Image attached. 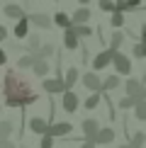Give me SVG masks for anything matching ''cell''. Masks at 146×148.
<instances>
[{"mask_svg":"<svg viewBox=\"0 0 146 148\" xmlns=\"http://www.w3.org/2000/svg\"><path fill=\"white\" fill-rule=\"evenodd\" d=\"M32 85L24 80L20 73H10L5 75V102L10 107H27V104L36 102V95H32Z\"/></svg>","mask_w":146,"mask_h":148,"instance_id":"cell-1","label":"cell"},{"mask_svg":"<svg viewBox=\"0 0 146 148\" xmlns=\"http://www.w3.org/2000/svg\"><path fill=\"white\" fill-rule=\"evenodd\" d=\"M110 63L114 66V71H117V75H132V58L127 56V53H122L119 49L114 51V56Z\"/></svg>","mask_w":146,"mask_h":148,"instance_id":"cell-2","label":"cell"},{"mask_svg":"<svg viewBox=\"0 0 146 148\" xmlns=\"http://www.w3.org/2000/svg\"><path fill=\"white\" fill-rule=\"evenodd\" d=\"M71 121H56V124H51L49 121V126H46V131L49 136H54V138H61V136H71Z\"/></svg>","mask_w":146,"mask_h":148,"instance_id":"cell-3","label":"cell"},{"mask_svg":"<svg viewBox=\"0 0 146 148\" xmlns=\"http://www.w3.org/2000/svg\"><path fill=\"white\" fill-rule=\"evenodd\" d=\"M114 51H117V49H105V51H100L97 53V56L93 58V71H105L107 66H110V61H112V56H114Z\"/></svg>","mask_w":146,"mask_h":148,"instance_id":"cell-4","label":"cell"},{"mask_svg":"<svg viewBox=\"0 0 146 148\" xmlns=\"http://www.w3.org/2000/svg\"><path fill=\"white\" fill-rule=\"evenodd\" d=\"M61 107H63V112H78V95L73 90H63V95H61Z\"/></svg>","mask_w":146,"mask_h":148,"instance_id":"cell-5","label":"cell"},{"mask_svg":"<svg viewBox=\"0 0 146 148\" xmlns=\"http://www.w3.org/2000/svg\"><path fill=\"white\" fill-rule=\"evenodd\" d=\"M27 20H29V24H34L36 29H49L51 27V17L44 15V12H27Z\"/></svg>","mask_w":146,"mask_h":148,"instance_id":"cell-6","label":"cell"},{"mask_svg":"<svg viewBox=\"0 0 146 148\" xmlns=\"http://www.w3.org/2000/svg\"><path fill=\"white\" fill-rule=\"evenodd\" d=\"M81 83H83V88L85 90H90V92H100V75H97L95 71H90V73H85V75L81 78Z\"/></svg>","mask_w":146,"mask_h":148,"instance_id":"cell-7","label":"cell"},{"mask_svg":"<svg viewBox=\"0 0 146 148\" xmlns=\"http://www.w3.org/2000/svg\"><path fill=\"white\" fill-rule=\"evenodd\" d=\"M114 136H117V134H114V129H97V134L93 136V143L95 146H105V143H112L114 141Z\"/></svg>","mask_w":146,"mask_h":148,"instance_id":"cell-8","label":"cell"},{"mask_svg":"<svg viewBox=\"0 0 146 148\" xmlns=\"http://www.w3.org/2000/svg\"><path fill=\"white\" fill-rule=\"evenodd\" d=\"M12 34H15V39H27V34H29V20H27V15H22L20 20H17Z\"/></svg>","mask_w":146,"mask_h":148,"instance_id":"cell-9","label":"cell"},{"mask_svg":"<svg viewBox=\"0 0 146 148\" xmlns=\"http://www.w3.org/2000/svg\"><path fill=\"white\" fill-rule=\"evenodd\" d=\"M44 90L49 95H59V92H63V80L61 78H46L44 75Z\"/></svg>","mask_w":146,"mask_h":148,"instance_id":"cell-10","label":"cell"},{"mask_svg":"<svg viewBox=\"0 0 146 148\" xmlns=\"http://www.w3.org/2000/svg\"><path fill=\"white\" fill-rule=\"evenodd\" d=\"M63 46L68 49V51H76V49L81 46V39L73 34V29H71V27H63Z\"/></svg>","mask_w":146,"mask_h":148,"instance_id":"cell-11","label":"cell"},{"mask_svg":"<svg viewBox=\"0 0 146 148\" xmlns=\"http://www.w3.org/2000/svg\"><path fill=\"white\" fill-rule=\"evenodd\" d=\"M83 138L85 141H93V136L97 134V129H100V124H97V119H83Z\"/></svg>","mask_w":146,"mask_h":148,"instance_id":"cell-12","label":"cell"},{"mask_svg":"<svg viewBox=\"0 0 146 148\" xmlns=\"http://www.w3.org/2000/svg\"><path fill=\"white\" fill-rule=\"evenodd\" d=\"M71 22H73V24L90 22V8H88V5H81L78 10H73V15H71Z\"/></svg>","mask_w":146,"mask_h":148,"instance_id":"cell-13","label":"cell"},{"mask_svg":"<svg viewBox=\"0 0 146 148\" xmlns=\"http://www.w3.org/2000/svg\"><path fill=\"white\" fill-rule=\"evenodd\" d=\"M29 68L34 71V75L44 78L46 73H49V58H34V61H32V66H29Z\"/></svg>","mask_w":146,"mask_h":148,"instance_id":"cell-14","label":"cell"},{"mask_svg":"<svg viewBox=\"0 0 146 148\" xmlns=\"http://www.w3.org/2000/svg\"><path fill=\"white\" fill-rule=\"evenodd\" d=\"M78 78H81V75H78V68L71 66V68L66 71V75L61 78V80H63V90H73V85L78 83Z\"/></svg>","mask_w":146,"mask_h":148,"instance_id":"cell-15","label":"cell"},{"mask_svg":"<svg viewBox=\"0 0 146 148\" xmlns=\"http://www.w3.org/2000/svg\"><path fill=\"white\" fill-rule=\"evenodd\" d=\"M3 12H5V17H8V20H20L22 15H27L20 5H15V3H8V5L3 8Z\"/></svg>","mask_w":146,"mask_h":148,"instance_id":"cell-16","label":"cell"},{"mask_svg":"<svg viewBox=\"0 0 146 148\" xmlns=\"http://www.w3.org/2000/svg\"><path fill=\"white\" fill-rule=\"evenodd\" d=\"M122 88H124L127 95H136L139 90H144V85H141V80H136V78H129V75H127V80H124V85H122Z\"/></svg>","mask_w":146,"mask_h":148,"instance_id":"cell-17","label":"cell"},{"mask_svg":"<svg viewBox=\"0 0 146 148\" xmlns=\"http://www.w3.org/2000/svg\"><path fill=\"white\" fill-rule=\"evenodd\" d=\"M68 27L73 29V34H76V36H78V39H88V36H90V34H93V29H90V27H88V22H83V24H73V22H71V24H68Z\"/></svg>","mask_w":146,"mask_h":148,"instance_id":"cell-18","label":"cell"},{"mask_svg":"<svg viewBox=\"0 0 146 148\" xmlns=\"http://www.w3.org/2000/svg\"><path fill=\"white\" fill-rule=\"evenodd\" d=\"M29 131H34V134H44L46 131V126H49V121L46 119H41V116H34V119H29Z\"/></svg>","mask_w":146,"mask_h":148,"instance_id":"cell-19","label":"cell"},{"mask_svg":"<svg viewBox=\"0 0 146 148\" xmlns=\"http://www.w3.org/2000/svg\"><path fill=\"white\" fill-rule=\"evenodd\" d=\"M54 51H56V46H54V44H39V49L32 51V56L34 58H49V56H54Z\"/></svg>","mask_w":146,"mask_h":148,"instance_id":"cell-20","label":"cell"},{"mask_svg":"<svg viewBox=\"0 0 146 148\" xmlns=\"http://www.w3.org/2000/svg\"><path fill=\"white\" fill-rule=\"evenodd\" d=\"M119 85H122V80H119V75H117V73H114V75H107L105 80H102V83H100V92L102 90H114V88H119Z\"/></svg>","mask_w":146,"mask_h":148,"instance_id":"cell-21","label":"cell"},{"mask_svg":"<svg viewBox=\"0 0 146 148\" xmlns=\"http://www.w3.org/2000/svg\"><path fill=\"white\" fill-rule=\"evenodd\" d=\"M124 12H119V10H112V15H110V24H112V29H119V27H124Z\"/></svg>","mask_w":146,"mask_h":148,"instance_id":"cell-22","label":"cell"},{"mask_svg":"<svg viewBox=\"0 0 146 148\" xmlns=\"http://www.w3.org/2000/svg\"><path fill=\"white\" fill-rule=\"evenodd\" d=\"M100 100H102V92H90L83 104H85V109H95L97 104H100Z\"/></svg>","mask_w":146,"mask_h":148,"instance_id":"cell-23","label":"cell"},{"mask_svg":"<svg viewBox=\"0 0 146 148\" xmlns=\"http://www.w3.org/2000/svg\"><path fill=\"white\" fill-rule=\"evenodd\" d=\"M51 24H56V27L63 29V27H68V24H71V17L66 15V12H56V17L51 20Z\"/></svg>","mask_w":146,"mask_h":148,"instance_id":"cell-24","label":"cell"},{"mask_svg":"<svg viewBox=\"0 0 146 148\" xmlns=\"http://www.w3.org/2000/svg\"><path fill=\"white\" fill-rule=\"evenodd\" d=\"M29 39H27V51H36V49H39V44H41V39H39V34H27Z\"/></svg>","mask_w":146,"mask_h":148,"instance_id":"cell-25","label":"cell"},{"mask_svg":"<svg viewBox=\"0 0 146 148\" xmlns=\"http://www.w3.org/2000/svg\"><path fill=\"white\" fill-rule=\"evenodd\" d=\"M134 104H136V97H134V95H124V97L119 100L117 107H119V109H132Z\"/></svg>","mask_w":146,"mask_h":148,"instance_id":"cell-26","label":"cell"},{"mask_svg":"<svg viewBox=\"0 0 146 148\" xmlns=\"http://www.w3.org/2000/svg\"><path fill=\"white\" fill-rule=\"evenodd\" d=\"M134 116H136L139 121L146 119V102H136L134 104Z\"/></svg>","mask_w":146,"mask_h":148,"instance_id":"cell-27","label":"cell"},{"mask_svg":"<svg viewBox=\"0 0 146 148\" xmlns=\"http://www.w3.org/2000/svg\"><path fill=\"white\" fill-rule=\"evenodd\" d=\"M32 61H34V56H32V53H24V56L17 61V68H20V71H27L29 66H32Z\"/></svg>","mask_w":146,"mask_h":148,"instance_id":"cell-28","label":"cell"},{"mask_svg":"<svg viewBox=\"0 0 146 148\" xmlns=\"http://www.w3.org/2000/svg\"><path fill=\"white\" fill-rule=\"evenodd\" d=\"M12 121H0V138H10V134H12Z\"/></svg>","mask_w":146,"mask_h":148,"instance_id":"cell-29","label":"cell"},{"mask_svg":"<svg viewBox=\"0 0 146 148\" xmlns=\"http://www.w3.org/2000/svg\"><path fill=\"white\" fill-rule=\"evenodd\" d=\"M122 41H124V32H112V39H110V46L112 49H119Z\"/></svg>","mask_w":146,"mask_h":148,"instance_id":"cell-30","label":"cell"},{"mask_svg":"<svg viewBox=\"0 0 146 148\" xmlns=\"http://www.w3.org/2000/svg\"><path fill=\"white\" fill-rule=\"evenodd\" d=\"M129 143H132L134 148H136V146H144V143H146V134H144V131H136V134L129 138Z\"/></svg>","mask_w":146,"mask_h":148,"instance_id":"cell-31","label":"cell"},{"mask_svg":"<svg viewBox=\"0 0 146 148\" xmlns=\"http://www.w3.org/2000/svg\"><path fill=\"white\" fill-rule=\"evenodd\" d=\"M132 56H134V58H144V56H146V46L141 44V41H136V44H134V49H132Z\"/></svg>","mask_w":146,"mask_h":148,"instance_id":"cell-32","label":"cell"},{"mask_svg":"<svg viewBox=\"0 0 146 148\" xmlns=\"http://www.w3.org/2000/svg\"><path fill=\"white\" fill-rule=\"evenodd\" d=\"M39 148H54V136L41 134V146H39Z\"/></svg>","mask_w":146,"mask_h":148,"instance_id":"cell-33","label":"cell"},{"mask_svg":"<svg viewBox=\"0 0 146 148\" xmlns=\"http://www.w3.org/2000/svg\"><path fill=\"white\" fill-rule=\"evenodd\" d=\"M97 5H100L102 12H112V10H114V3H112V0H100Z\"/></svg>","mask_w":146,"mask_h":148,"instance_id":"cell-34","label":"cell"},{"mask_svg":"<svg viewBox=\"0 0 146 148\" xmlns=\"http://www.w3.org/2000/svg\"><path fill=\"white\" fill-rule=\"evenodd\" d=\"M0 148H17V146L12 143L10 138H0Z\"/></svg>","mask_w":146,"mask_h":148,"instance_id":"cell-35","label":"cell"},{"mask_svg":"<svg viewBox=\"0 0 146 148\" xmlns=\"http://www.w3.org/2000/svg\"><path fill=\"white\" fill-rule=\"evenodd\" d=\"M8 36H10V34H8V27H3V24H0V44H3Z\"/></svg>","mask_w":146,"mask_h":148,"instance_id":"cell-36","label":"cell"},{"mask_svg":"<svg viewBox=\"0 0 146 148\" xmlns=\"http://www.w3.org/2000/svg\"><path fill=\"white\" fill-rule=\"evenodd\" d=\"M5 63H8V51L0 49V66H5Z\"/></svg>","mask_w":146,"mask_h":148,"instance_id":"cell-37","label":"cell"},{"mask_svg":"<svg viewBox=\"0 0 146 148\" xmlns=\"http://www.w3.org/2000/svg\"><path fill=\"white\" fill-rule=\"evenodd\" d=\"M81 148H97V146H95V143H93V141H85V143H83V146H81Z\"/></svg>","mask_w":146,"mask_h":148,"instance_id":"cell-38","label":"cell"},{"mask_svg":"<svg viewBox=\"0 0 146 148\" xmlns=\"http://www.w3.org/2000/svg\"><path fill=\"white\" fill-rule=\"evenodd\" d=\"M78 3H81V5H90V0H78Z\"/></svg>","mask_w":146,"mask_h":148,"instance_id":"cell-39","label":"cell"},{"mask_svg":"<svg viewBox=\"0 0 146 148\" xmlns=\"http://www.w3.org/2000/svg\"><path fill=\"white\" fill-rule=\"evenodd\" d=\"M119 148H134V146L132 143H124V146H119Z\"/></svg>","mask_w":146,"mask_h":148,"instance_id":"cell-40","label":"cell"},{"mask_svg":"<svg viewBox=\"0 0 146 148\" xmlns=\"http://www.w3.org/2000/svg\"><path fill=\"white\" fill-rule=\"evenodd\" d=\"M136 148H144V146H136Z\"/></svg>","mask_w":146,"mask_h":148,"instance_id":"cell-41","label":"cell"},{"mask_svg":"<svg viewBox=\"0 0 146 148\" xmlns=\"http://www.w3.org/2000/svg\"><path fill=\"white\" fill-rule=\"evenodd\" d=\"M0 88H3V83H0Z\"/></svg>","mask_w":146,"mask_h":148,"instance_id":"cell-42","label":"cell"},{"mask_svg":"<svg viewBox=\"0 0 146 148\" xmlns=\"http://www.w3.org/2000/svg\"><path fill=\"white\" fill-rule=\"evenodd\" d=\"M117 3H122V0H117Z\"/></svg>","mask_w":146,"mask_h":148,"instance_id":"cell-43","label":"cell"}]
</instances>
